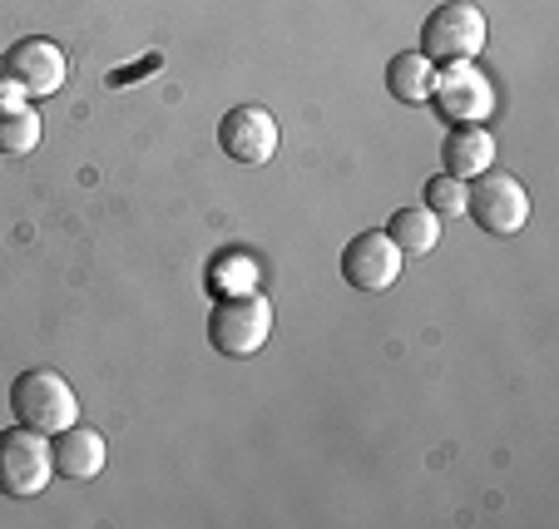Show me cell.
<instances>
[{
  "label": "cell",
  "mask_w": 559,
  "mask_h": 529,
  "mask_svg": "<svg viewBox=\"0 0 559 529\" xmlns=\"http://www.w3.org/2000/svg\"><path fill=\"white\" fill-rule=\"evenodd\" d=\"M441 164L455 179H475V173L496 169V134L486 124H455L441 144Z\"/></svg>",
  "instance_id": "8fae6325"
},
{
  "label": "cell",
  "mask_w": 559,
  "mask_h": 529,
  "mask_svg": "<svg viewBox=\"0 0 559 529\" xmlns=\"http://www.w3.org/2000/svg\"><path fill=\"white\" fill-rule=\"evenodd\" d=\"M50 460H55V476H64V480H95L109 460V445L95 425L74 421V425H64V431H55Z\"/></svg>",
  "instance_id": "30bf717a"
},
{
  "label": "cell",
  "mask_w": 559,
  "mask_h": 529,
  "mask_svg": "<svg viewBox=\"0 0 559 529\" xmlns=\"http://www.w3.org/2000/svg\"><path fill=\"white\" fill-rule=\"evenodd\" d=\"M402 248L391 243L386 233H361L347 243V253H342V277H347L357 292H386V287L402 282Z\"/></svg>",
  "instance_id": "9c48e42d"
},
{
  "label": "cell",
  "mask_w": 559,
  "mask_h": 529,
  "mask_svg": "<svg viewBox=\"0 0 559 529\" xmlns=\"http://www.w3.org/2000/svg\"><path fill=\"white\" fill-rule=\"evenodd\" d=\"M273 337V302L258 292H228L209 312V341L218 357H258L263 341Z\"/></svg>",
  "instance_id": "6da1fadb"
},
{
  "label": "cell",
  "mask_w": 559,
  "mask_h": 529,
  "mask_svg": "<svg viewBox=\"0 0 559 529\" xmlns=\"http://www.w3.org/2000/svg\"><path fill=\"white\" fill-rule=\"evenodd\" d=\"M35 144H40V115H35L31 105H21L15 89H5V95H0V154L21 159Z\"/></svg>",
  "instance_id": "4fadbf2b"
},
{
  "label": "cell",
  "mask_w": 559,
  "mask_h": 529,
  "mask_svg": "<svg viewBox=\"0 0 559 529\" xmlns=\"http://www.w3.org/2000/svg\"><path fill=\"white\" fill-rule=\"evenodd\" d=\"M431 105L445 124H486L490 109H496V89L480 74V64L471 60H451L431 74Z\"/></svg>",
  "instance_id": "5b68a950"
},
{
  "label": "cell",
  "mask_w": 559,
  "mask_h": 529,
  "mask_svg": "<svg viewBox=\"0 0 559 529\" xmlns=\"http://www.w3.org/2000/svg\"><path fill=\"white\" fill-rule=\"evenodd\" d=\"M11 411H15V421L31 425V431L55 435L80 421V396H74V386L64 382L60 371L31 366L11 382Z\"/></svg>",
  "instance_id": "7a4b0ae2"
},
{
  "label": "cell",
  "mask_w": 559,
  "mask_h": 529,
  "mask_svg": "<svg viewBox=\"0 0 559 529\" xmlns=\"http://www.w3.org/2000/svg\"><path fill=\"white\" fill-rule=\"evenodd\" d=\"M465 213L475 218V228L490 238H515L530 218V193L515 173L486 169L475 173V183L465 189Z\"/></svg>",
  "instance_id": "3957f363"
},
{
  "label": "cell",
  "mask_w": 559,
  "mask_h": 529,
  "mask_svg": "<svg viewBox=\"0 0 559 529\" xmlns=\"http://www.w3.org/2000/svg\"><path fill=\"white\" fill-rule=\"evenodd\" d=\"M486 50V15L475 0H445L426 15L421 25V55L426 60H475V55Z\"/></svg>",
  "instance_id": "277c9868"
},
{
  "label": "cell",
  "mask_w": 559,
  "mask_h": 529,
  "mask_svg": "<svg viewBox=\"0 0 559 529\" xmlns=\"http://www.w3.org/2000/svg\"><path fill=\"white\" fill-rule=\"evenodd\" d=\"M218 144L238 164H267L277 154V144H283V129H277V119L263 105H238L223 115Z\"/></svg>",
  "instance_id": "ba28073f"
},
{
  "label": "cell",
  "mask_w": 559,
  "mask_h": 529,
  "mask_svg": "<svg viewBox=\"0 0 559 529\" xmlns=\"http://www.w3.org/2000/svg\"><path fill=\"white\" fill-rule=\"evenodd\" d=\"M64 50L55 40H45V35H25V40H15L11 50H5V60H0V80H5V89H15V95L25 99H45L55 95V89L64 85Z\"/></svg>",
  "instance_id": "52a82bcc"
},
{
  "label": "cell",
  "mask_w": 559,
  "mask_h": 529,
  "mask_svg": "<svg viewBox=\"0 0 559 529\" xmlns=\"http://www.w3.org/2000/svg\"><path fill=\"white\" fill-rule=\"evenodd\" d=\"M431 74H436V60H426L421 50L391 55V64H386L391 99H402V105H426V99H431Z\"/></svg>",
  "instance_id": "7c38bea8"
},
{
  "label": "cell",
  "mask_w": 559,
  "mask_h": 529,
  "mask_svg": "<svg viewBox=\"0 0 559 529\" xmlns=\"http://www.w3.org/2000/svg\"><path fill=\"white\" fill-rule=\"evenodd\" d=\"M386 238L402 253H431L436 243H441V218H436L431 208H396L391 213V223H386Z\"/></svg>",
  "instance_id": "5bb4252c"
},
{
  "label": "cell",
  "mask_w": 559,
  "mask_h": 529,
  "mask_svg": "<svg viewBox=\"0 0 559 529\" xmlns=\"http://www.w3.org/2000/svg\"><path fill=\"white\" fill-rule=\"evenodd\" d=\"M426 208H431L436 218H455V213H465V179H455V173H436V179L426 183Z\"/></svg>",
  "instance_id": "9a60e30c"
},
{
  "label": "cell",
  "mask_w": 559,
  "mask_h": 529,
  "mask_svg": "<svg viewBox=\"0 0 559 529\" xmlns=\"http://www.w3.org/2000/svg\"><path fill=\"white\" fill-rule=\"evenodd\" d=\"M50 480H55V460H50V441L40 431H31V425L0 431V495L31 500Z\"/></svg>",
  "instance_id": "8992f818"
}]
</instances>
